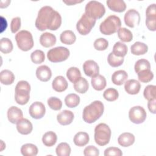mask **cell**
<instances>
[{"label": "cell", "instance_id": "obj_2", "mask_svg": "<svg viewBox=\"0 0 156 156\" xmlns=\"http://www.w3.org/2000/svg\"><path fill=\"white\" fill-rule=\"evenodd\" d=\"M104 111V105L103 103L100 101H94L84 108L82 118L87 123H93L101 117Z\"/></svg>", "mask_w": 156, "mask_h": 156}, {"label": "cell", "instance_id": "obj_30", "mask_svg": "<svg viewBox=\"0 0 156 156\" xmlns=\"http://www.w3.org/2000/svg\"><path fill=\"white\" fill-rule=\"evenodd\" d=\"M128 51L127 46L121 41L115 43L113 47L112 52L115 55L119 57H124L126 55Z\"/></svg>", "mask_w": 156, "mask_h": 156}, {"label": "cell", "instance_id": "obj_4", "mask_svg": "<svg viewBox=\"0 0 156 156\" xmlns=\"http://www.w3.org/2000/svg\"><path fill=\"white\" fill-rule=\"evenodd\" d=\"M30 85L26 80L19 81L15 87V99L18 104H26L30 99Z\"/></svg>", "mask_w": 156, "mask_h": 156}, {"label": "cell", "instance_id": "obj_11", "mask_svg": "<svg viewBox=\"0 0 156 156\" xmlns=\"http://www.w3.org/2000/svg\"><path fill=\"white\" fill-rule=\"evenodd\" d=\"M140 15L139 12L133 9L128 10L124 15V20L126 25L128 27L133 28L138 26L140 22Z\"/></svg>", "mask_w": 156, "mask_h": 156}, {"label": "cell", "instance_id": "obj_47", "mask_svg": "<svg viewBox=\"0 0 156 156\" xmlns=\"http://www.w3.org/2000/svg\"><path fill=\"white\" fill-rule=\"evenodd\" d=\"M104 155L105 156H121L122 155V152L121 150L116 147H110L107 148L104 151Z\"/></svg>", "mask_w": 156, "mask_h": 156}, {"label": "cell", "instance_id": "obj_3", "mask_svg": "<svg viewBox=\"0 0 156 156\" xmlns=\"http://www.w3.org/2000/svg\"><path fill=\"white\" fill-rule=\"evenodd\" d=\"M121 21L120 18L114 15L107 17L100 24V32L105 35H112L121 28Z\"/></svg>", "mask_w": 156, "mask_h": 156}, {"label": "cell", "instance_id": "obj_33", "mask_svg": "<svg viewBox=\"0 0 156 156\" xmlns=\"http://www.w3.org/2000/svg\"><path fill=\"white\" fill-rule=\"evenodd\" d=\"M80 101V97L75 93L69 94L65 98V103L69 108L76 107L79 104Z\"/></svg>", "mask_w": 156, "mask_h": 156}, {"label": "cell", "instance_id": "obj_18", "mask_svg": "<svg viewBox=\"0 0 156 156\" xmlns=\"http://www.w3.org/2000/svg\"><path fill=\"white\" fill-rule=\"evenodd\" d=\"M141 88V84L139 81L135 79H129L124 83L125 91L129 94H136Z\"/></svg>", "mask_w": 156, "mask_h": 156}, {"label": "cell", "instance_id": "obj_49", "mask_svg": "<svg viewBox=\"0 0 156 156\" xmlns=\"http://www.w3.org/2000/svg\"><path fill=\"white\" fill-rule=\"evenodd\" d=\"M146 26L147 29L151 31H155L156 27V17H146Z\"/></svg>", "mask_w": 156, "mask_h": 156}, {"label": "cell", "instance_id": "obj_7", "mask_svg": "<svg viewBox=\"0 0 156 156\" xmlns=\"http://www.w3.org/2000/svg\"><path fill=\"white\" fill-rule=\"evenodd\" d=\"M105 13V9L104 5L97 1H89L85 7V13L95 20L101 18Z\"/></svg>", "mask_w": 156, "mask_h": 156}, {"label": "cell", "instance_id": "obj_27", "mask_svg": "<svg viewBox=\"0 0 156 156\" xmlns=\"http://www.w3.org/2000/svg\"><path fill=\"white\" fill-rule=\"evenodd\" d=\"M60 40L63 44L71 45L76 40V37L74 33L70 30H66L62 32L60 36Z\"/></svg>", "mask_w": 156, "mask_h": 156}, {"label": "cell", "instance_id": "obj_1", "mask_svg": "<svg viewBox=\"0 0 156 156\" xmlns=\"http://www.w3.org/2000/svg\"><path fill=\"white\" fill-rule=\"evenodd\" d=\"M62 24L60 14L52 7L48 5L42 7L38 11L35 25L40 31L46 29L51 30H57Z\"/></svg>", "mask_w": 156, "mask_h": 156}, {"label": "cell", "instance_id": "obj_38", "mask_svg": "<svg viewBox=\"0 0 156 156\" xmlns=\"http://www.w3.org/2000/svg\"><path fill=\"white\" fill-rule=\"evenodd\" d=\"M135 71L136 74L141 71L151 69L150 62L144 58H141L137 60L134 66Z\"/></svg>", "mask_w": 156, "mask_h": 156}, {"label": "cell", "instance_id": "obj_22", "mask_svg": "<svg viewBox=\"0 0 156 156\" xmlns=\"http://www.w3.org/2000/svg\"><path fill=\"white\" fill-rule=\"evenodd\" d=\"M135 140V136L132 133L130 132H124L119 136L118 143L122 147H129L134 143Z\"/></svg>", "mask_w": 156, "mask_h": 156}, {"label": "cell", "instance_id": "obj_42", "mask_svg": "<svg viewBox=\"0 0 156 156\" xmlns=\"http://www.w3.org/2000/svg\"><path fill=\"white\" fill-rule=\"evenodd\" d=\"M138 80L143 83H147L151 81L154 78V74L151 69L145 70L137 74Z\"/></svg>", "mask_w": 156, "mask_h": 156}, {"label": "cell", "instance_id": "obj_20", "mask_svg": "<svg viewBox=\"0 0 156 156\" xmlns=\"http://www.w3.org/2000/svg\"><path fill=\"white\" fill-rule=\"evenodd\" d=\"M56 37L49 32H44L40 35V43L41 45L44 48H49L53 46L56 43Z\"/></svg>", "mask_w": 156, "mask_h": 156}, {"label": "cell", "instance_id": "obj_21", "mask_svg": "<svg viewBox=\"0 0 156 156\" xmlns=\"http://www.w3.org/2000/svg\"><path fill=\"white\" fill-rule=\"evenodd\" d=\"M106 4L111 10L115 12L121 13L126 9V4L123 0H107Z\"/></svg>", "mask_w": 156, "mask_h": 156}, {"label": "cell", "instance_id": "obj_34", "mask_svg": "<svg viewBox=\"0 0 156 156\" xmlns=\"http://www.w3.org/2000/svg\"><path fill=\"white\" fill-rule=\"evenodd\" d=\"M66 77L72 83H75L80 77H81V73L77 67H70L66 71Z\"/></svg>", "mask_w": 156, "mask_h": 156}, {"label": "cell", "instance_id": "obj_51", "mask_svg": "<svg viewBox=\"0 0 156 156\" xmlns=\"http://www.w3.org/2000/svg\"><path fill=\"white\" fill-rule=\"evenodd\" d=\"M147 107L151 113L155 114V99H153L148 101Z\"/></svg>", "mask_w": 156, "mask_h": 156}, {"label": "cell", "instance_id": "obj_13", "mask_svg": "<svg viewBox=\"0 0 156 156\" xmlns=\"http://www.w3.org/2000/svg\"><path fill=\"white\" fill-rule=\"evenodd\" d=\"M83 70L86 76L91 77L96 76L99 73V65L93 60H88L84 62Z\"/></svg>", "mask_w": 156, "mask_h": 156}, {"label": "cell", "instance_id": "obj_10", "mask_svg": "<svg viewBox=\"0 0 156 156\" xmlns=\"http://www.w3.org/2000/svg\"><path fill=\"white\" fill-rule=\"evenodd\" d=\"M146 116V112L145 109L141 106H134L129 110V119L134 124H139L143 123L145 121Z\"/></svg>", "mask_w": 156, "mask_h": 156}, {"label": "cell", "instance_id": "obj_41", "mask_svg": "<svg viewBox=\"0 0 156 156\" xmlns=\"http://www.w3.org/2000/svg\"><path fill=\"white\" fill-rule=\"evenodd\" d=\"M30 58L34 63L40 64L43 63L45 60L44 53L41 50H35L31 53Z\"/></svg>", "mask_w": 156, "mask_h": 156}, {"label": "cell", "instance_id": "obj_32", "mask_svg": "<svg viewBox=\"0 0 156 156\" xmlns=\"http://www.w3.org/2000/svg\"><path fill=\"white\" fill-rule=\"evenodd\" d=\"M89 88V84L87 80L84 77H80L75 83H74V90L80 93H85Z\"/></svg>", "mask_w": 156, "mask_h": 156}, {"label": "cell", "instance_id": "obj_52", "mask_svg": "<svg viewBox=\"0 0 156 156\" xmlns=\"http://www.w3.org/2000/svg\"><path fill=\"white\" fill-rule=\"evenodd\" d=\"M83 0L82 1H77V0H68V1H63V2L66 4L67 5H74L76 4H77V3H80L82 2H83Z\"/></svg>", "mask_w": 156, "mask_h": 156}, {"label": "cell", "instance_id": "obj_37", "mask_svg": "<svg viewBox=\"0 0 156 156\" xmlns=\"http://www.w3.org/2000/svg\"><path fill=\"white\" fill-rule=\"evenodd\" d=\"M13 46L12 41L8 38H2L0 41V51L4 54H9L13 50Z\"/></svg>", "mask_w": 156, "mask_h": 156}, {"label": "cell", "instance_id": "obj_40", "mask_svg": "<svg viewBox=\"0 0 156 156\" xmlns=\"http://www.w3.org/2000/svg\"><path fill=\"white\" fill-rule=\"evenodd\" d=\"M124 61V57H116L113 54L112 52H110L107 57V62L112 67L116 68L121 66Z\"/></svg>", "mask_w": 156, "mask_h": 156}, {"label": "cell", "instance_id": "obj_43", "mask_svg": "<svg viewBox=\"0 0 156 156\" xmlns=\"http://www.w3.org/2000/svg\"><path fill=\"white\" fill-rule=\"evenodd\" d=\"M144 98L148 101L155 99L156 97V87L154 85H149L145 87L143 91Z\"/></svg>", "mask_w": 156, "mask_h": 156}, {"label": "cell", "instance_id": "obj_48", "mask_svg": "<svg viewBox=\"0 0 156 156\" xmlns=\"http://www.w3.org/2000/svg\"><path fill=\"white\" fill-rule=\"evenodd\" d=\"M21 18L20 17H15L12 18L10 23V30L13 34L17 32L21 28Z\"/></svg>", "mask_w": 156, "mask_h": 156}, {"label": "cell", "instance_id": "obj_14", "mask_svg": "<svg viewBox=\"0 0 156 156\" xmlns=\"http://www.w3.org/2000/svg\"><path fill=\"white\" fill-rule=\"evenodd\" d=\"M23 117L22 110L16 106H12L7 110L8 120L12 124H17L18 122L23 119Z\"/></svg>", "mask_w": 156, "mask_h": 156}, {"label": "cell", "instance_id": "obj_19", "mask_svg": "<svg viewBox=\"0 0 156 156\" xmlns=\"http://www.w3.org/2000/svg\"><path fill=\"white\" fill-rule=\"evenodd\" d=\"M68 86L66 79L62 76H58L54 78L52 82V88L57 92H63L65 91Z\"/></svg>", "mask_w": 156, "mask_h": 156}, {"label": "cell", "instance_id": "obj_46", "mask_svg": "<svg viewBox=\"0 0 156 156\" xmlns=\"http://www.w3.org/2000/svg\"><path fill=\"white\" fill-rule=\"evenodd\" d=\"M83 155L85 156H98L99 151L94 146H88L83 150Z\"/></svg>", "mask_w": 156, "mask_h": 156}, {"label": "cell", "instance_id": "obj_8", "mask_svg": "<svg viewBox=\"0 0 156 156\" xmlns=\"http://www.w3.org/2000/svg\"><path fill=\"white\" fill-rule=\"evenodd\" d=\"M69 54L70 52L68 48L63 46H57L48 51L47 57L52 63H58L67 60Z\"/></svg>", "mask_w": 156, "mask_h": 156}, {"label": "cell", "instance_id": "obj_25", "mask_svg": "<svg viewBox=\"0 0 156 156\" xmlns=\"http://www.w3.org/2000/svg\"><path fill=\"white\" fill-rule=\"evenodd\" d=\"M90 141L89 135L85 132H79L77 133L73 139L75 145L79 147H82L87 145Z\"/></svg>", "mask_w": 156, "mask_h": 156}, {"label": "cell", "instance_id": "obj_45", "mask_svg": "<svg viewBox=\"0 0 156 156\" xmlns=\"http://www.w3.org/2000/svg\"><path fill=\"white\" fill-rule=\"evenodd\" d=\"M93 46L98 51H104L108 46V41L104 38H99L94 41Z\"/></svg>", "mask_w": 156, "mask_h": 156}, {"label": "cell", "instance_id": "obj_23", "mask_svg": "<svg viewBox=\"0 0 156 156\" xmlns=\"http://www.w3.org/2000/svg\"><path fill=\"white\" fill-rule=\"evenodd\" d=\"M128 74L124 70H118L115 71L112 76V81L116 85H121L126 82Z\"/></svg>", "mask_w": 156, "mask_h": 156}, {"label": "cell", "instance_id": "obj_6", "mask_svg": "<svg viewBox=\"0 0 156 156\" xmlns=\"http://www.w3.org/2000/svg\"><path fill=\"white\" fill-rule=\"evenodd\" d=\"M15 40L18 48L23 51L30 50L34 45L32 34L26 30L18 32L15 35Z\"/></svg>", "mask_w": 156, "mask_h": 156}, {"label": "cell", "instance_id": "obj_16", "mask_svg": "<svg viewBox=\"0 0 156 156\" xmlns=\"http://www.w3.org/2000/svg\"><path fill=\"white\" fill-rule=\"evenodd\" d=\"M36 76L41 82H48L52 76V71L46 65L38 66L36 69Z\"/></svg>", "mask_w": 156, "mask_h": 156}, {"label": "cell", "instance_id": "obj_5", "mask_svg": "<svg viewBox=\"0 0 156 156\" xmlns=\"http://www.w3.org/2000/svg\"><path fill=\"white\" fill-rule=\"evenodd\" d=\"M112 132L109 126L105 123L98 124L94 129V141L96 143L100 146H104L108 144L111 138Z\"/></svg>", "mask_w": 156, "mask_h": 156}, {"label": "cell", "instance_id": "obj_26", "mask_svg": "<svg viewBox=\"0 0 156 156\" xmlns=\"http://www.w3.org/2000/svg\"><path fill=\"white\" fill-rule=\"evenodd\" d=\"M130 51L133 55H141L145 54L147 52L148 46L146 44L143 42L136 41L131 46Z\"/></svg>", "mask_w": 156, "mask_h": 156}, {"label": "cell", "instance_id": "obj_36", "mask_svg": "<svg viewBox=\"0 0 156 156\" xmlns=\"http://www.w3.org/2000/svg\"><path fill=\"white\" fill-rule=\"evenodd\" d=\"M71 151L69 145L65 142L58 144L55 149L56 154L58 156H69L71 154Z\"/></svg>", "mask_w": 156, "mask_h": 156}, {"label": "cell", "instance_id": "obj_35", "mask_svg": "<svg viewBox=\"0 0 156 156\" xmlns=\"http://www.w3.org/2000/svg\"><path fill=\"white\" fill-rule=\"evenodd\" d=\"M118 36L119 40L123 42H130L133 39L132 32L125 27H121L118 30Z\"/></svg>", "mask_w": 156, "mask_h": 156}, {"label": "cell", "instance_id": "obj_17", "mask_svg": "<svg viewBox=\"0 0 156 156\" xmlns=\"http://www.w3.org/2000/svg\"><path fill=\"white\" fill-rule=\"evenodd\" d=\"M16 129L18 132L22 135H28L32 131L33 126L29 119L23 118L17 122Z\"/></svg>", "mask_w": 156, "mask_h": 156}, {"label": "cell", "instance_id": "obj_28", "mask_svg": "<svg viewBox=\"0 0 156 156\" xmlns=\"http://www.w3.org/2000/svg\"><path fill=\"white\" fill-rule=\"evenodd\" d=\"M15 80V75L9 69H4L0 73V81L3 85H9L13 83Z\"/></svg>", "mask_w": 156, "mask_h": 156}, {"label": "cell", "instance_id": "obj_15", "mask_svg": "<svg viewBox=\"0 0 156 156\" xmlns=\"http://www.w3.org/2000/svg\"><path fill=\"white\" fill-rule=\"evenodd\" d=\"M74 118L73 112L70 110H64L57 115V120L58 123L62 126L70 124Z\"/></svg>", "mask_w": 156, "mask_h": 156}, {"label": "cell", "instance_id": "obj_12", "mask_svg": "<svg viewBox=\"0 0 156 156\" xmlns=\"http://www.w3.org/2000/svg\"><path fill=\"white\" fill-rule=\"evenodd\" d=\"M29 113L32 118H34L35 119H41L45 115V106L41 102H34L29 107Z\"/></svg>", "mask_w": 156, "mask_h": 156}, {"label": "cell", "instance_id": "obj_24", "mask_svg": "<svg viewBox=\"0 0 156 156\" xmlns=\"http://www.w3.org/2000/svg\"><path fill=\"white\" fill-rule=\"evenodd\" d=\"M91 83L93 88L97 91H101L104 89L107 85V81L104 76L98 74L91 77Z\"/></svg>", "mask_w": 156, "mask_h": 156}, {"label": "cell", "instance_id": "obj_29", "mask_svg": "<svg viewBox=\"0 0 156 156\" xmlns=\"http://www.w3.org/2000/svg\"><path fill=\"white\" fill-rule=\"evenodd\" d=\"M57 140L56 133L52 131L46 132L42 137V142L43 144L47 147H51L55 145Z\"/></svg>", "mask_w": 156, "mask_h": 156}, {"label": "cell", "instance_id": "obj_50", "mask_svg": "<svg viewBox=\"0 0 156 156\" xmlns=\"http://www.w3.org/2000/svg\"><path fill=\"white\" fill-rule=\"evenodd\" d=\"M146 17H156L155 4H150L146 10Z\"/></svg>", "mask_w": 156, "mask_h": 156}, {"label": "cell", "instance_id": "obj_44", "mask_svg": "<svg viewBox=\"0 0 156 156\" xmlns=\"http://www.w3.org/2000/svg\"><path fill=\"white\" fill-rule=\"evenodd\" d=\"M48 106L54 110H60L62 107V101L56 97H50L47 101Z\"/></svg>", "mask_w": 156, "mask_h": 156}, {"label": "cell", "instance_id": "obj_9", "mask_svg": "<svg viewBox=\"0 0 156 156\" xmlns=\"http://www.w3.org/2000/svg\"><path fill=\"white\" fill-rule=\"evenodd\" d=\"M96 20L89 17L85 13L76 24V29L78 32L82 35H88L94 26Z\"/></svg>", "mask_w": 156, "mask_h": 156}, {"label": "cell", "instance_id": "obj_31", "mask_svg": "<svg viewBox=\"0 0 156 156\" xmlns=\"http://www.w3.org/2000/svg\"><path fill=\"white\" fill-rule=\"evenodd\" d=\"M38 152L36 145L32 143H26L21 147V153L24 156H35Z\"/></svg>", "mask_w": 156, "mask_h": 156}, {"label": "cell", "instance_id": "obj_39", "mask_svg": "<svg viewBox=\"0 0 156 156\" xmlns=\"http://www.w3.org/2000/svg\"><path fill=\"white\" fill-rule=\"evenodd\" d=\"M104 98L109 102L116 101L119 97V93L115 88H109L106 89L103 93Z\"/></svg>", "mask_w": 156, "mask_h": 156}]
</instances>
